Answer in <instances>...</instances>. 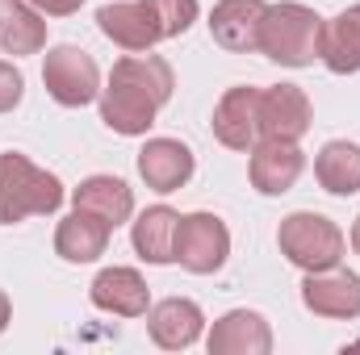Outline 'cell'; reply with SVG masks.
Instances as JSON below:
<instances>
[{"instance_id": "4", "label": "cell", "mask_w": 360, "mask_h": 355, "mask_svg": "<svg viewBox=\"0 0 360 355\" xmlns=\"http://www.w3.org/2000/svg\"><path fill=\"white\" fill-rule=\"evenodd\" d=\"M42 84L63 109H84L101 96V67L80 46H51L42 63Z\"/></svg>"}, {"instance_id": "21", "label": "cell", "mask_w": 360, "mask_h": 355, "mask_svg": "<svg viewBox=\"0 0 360 355\" xmlns=\"http://www.w3.org/2000/svg\"><path fill=\"white\" fill-rule=\"evenodd\" d=\"M46 46V17L30 0H0V51L4 55H38Z\"/></svg>"}, {"instance_id": "14", "label": "cell", "mask_w": 360, "mask_h": 355, "mask_svg": "<svg viewBox=\"0 0 360 355\" xmlns=\"http://www.w3.org/2000/svg\"><path fill=\"white\" fill-rule=\"evenodd\" d=\"M147 330H151L155 347H164V351H188L201 339V330H205V314L188 297H168V301H160V305L147 309Z\"/></svg>"}, {"instance_id": "20", "label": "cell", "mask_w": 360, "mask_h": 355, "mask_svg": "<svg viewBox=\"0 0 360 355\" xmlns=\"http://www.w3.org/2000/svg\"><path fill=\"white\" fill-rule=\"evenodd\" d=\"M72 209H84V213L105 217L109 226H122L134 213V192L117 176H89L80 180V188H72Z\"/></svg>"}, {"instance_id": "13", "label": "cell", "mask_w": 360, "mask_h": 355, "mask_svg": "<svg viewBox=\"0 0 360 355\" xmlns=\"http://www.w3.org/2000/svg\"><path fill=\"white\" fill-rule=\"evenodd\" d=\"M96 100H101V121L122 138H143L160 117V105L147 92L130 88V84H122L113 76H109V88H101Z\"/></svg>"}, {"instance_id": "15", "label": "cell", "mask_w": 360, "mask_h": 355, "mask_svg": "<svg viewBox=\"0 0 360 355\" xmlns=\"http://www.w3.org/2000/svg\"><path fill=\"white\" fill-rule=\"evenodd\" d=\"M89 297L96 309L113 318H143L151 309V288L134 267H105L89 284Z\"/></svg>"}, {"instance_id": "9", "label": "cell", "mask_w": 360, "mask_h": 355, "mask_svg": "<svg viewBox=\"0 0 360 355\" xmlns=\"http://www.w3.org/2000/svg\"><path fill=\"white\" fill-rule=\"evenodd\" d=\"M248 176H252V188L260 196H281L289 192L302 172H306V155L297 142H281V138H260L252 151H248Z\"/></svg>"}, {"instance_id": "25", "label": "cell", "mask_w": 360, "mask_h": 355, "mask_svg": "<svg viewBox=\"0 0 360 355\" xmlns=\"http://www.w3.org/2000/svg\"><path fill=\"white\" fill-rule=\"evenodd\" d=\"M21 96H25V76L0 59V113H13L21 105Z\"/></svg>"}, {"instance_id": "2", "label": "cell", "mask_w": 360, "mask_h": 355, "mask_svg": "<svg viewBox=\"0 0 360 355\" xmlns=\"http://www.w3.org/2000/svg\"><path fill=\"white\" fill-rule=\"evenodd\" d=\"M319 29H323V17L310 4H297V0L269 4L260 21V55L281 67H310L319 59Z\"/></svg>"}, {"instance_id": "5", "label": "cell", "mask_w": 360, "mask_h": 355, "mask_svg": "<svg viewBox=\"0 0 360 355\" xmlns=\"http://www.w3.org/2000/svg\"><path fill=\"white\" fill-rule=\"evenodd\" d=\"M231 255V230L218 213H184L176 226V264L193 276H214Z\"/></svg>"}, {"instance_id": "19", "label": "cell", "mask_w": 360, "mask_h": 355, "mask_svg": "<svg viewBox=\"0 0 360 355\" xmlns=\"http://www.w3.org/2000/svg\"><path fill=\"white\" fill-rule=\"evenodd\" d=\"M319 59L335 76H356L360 72V4L344 8L331 21H323V29H319Z\"/></svg>"}, {"instance_id": "26", "label": "cell", "mask_w": 360, "mask_h": 355, "mask_svg": "<svg viewBox=\"0 0 360 355\" xmlns=\"http://www.w3.org/2000/svg\"><path fill=\"white\" fill-rule=\"evenodd\" d=\"M42 17H72V13H80V4L84 0H30Z\"/></svg>"}, {"instance_id": "10", "label": "cell", "mask_w": 360, "mask_h": 355, "mask_svg": "<svg viewBox=\"0 0 360 355\" xmlns=\"http://www.w3.org/2000/svg\"><path fill=\"white\" fill-rule=\"evenodd\" d=\"M264 13L269 0H218L210 13V38L231 55H256Z\"/></svg>"}, {"instance_id": "17", "label": "cell", "mask_w": 360, "mask_h": 355, "mask_svg": "<svg viewBox=\"0 0 360 355\" xmlns=\"http://www.w3.org/2000/svg\"><path fill=\"white\" fill-rule=\"evenodd\" d=\"M109 234H113V226L105 217L72 209L55 230V255L68 264H96L109 251Z\"/></svg>"}, {"instance_id": "16", "label": "cell", "mask_w": 360, "mask_h": 355, "mask_svg": "<svg viewBox=\"0 0 360 355\" xmlns=\"http://www.w3.org/2000/svg\"><path fill=\"white\" fill-rule=\"evenodd\" d=\"M193 172H197V159L180 138H147V147L139 151V176L155 192L184 188L193 180Z\"/></svg>"}, {"instance_id": "22", "label": "cell", "mask_w": 360, "mask_h": 355, "mask_svg": "<svg viewBox=\"0 0 360 355\" xmlns=\"http://www.w3.org/2000/svg\"><path fill=\"white\" fill-rule=\"evenodd\" d=\"M314 180L331 196H356L360 192V147L348 138H331L314 155Z\"/></svg>"}, {"instance_id": "28", "label": "cell", "mask_w": 360, "mask_h": 355, "mask_svg": "<svg viewBox=\"0 0 360 355\" xmlns=\"http://www.w3.org/2000/svg\"><path fill=\"white\" fill-rule=\"evenodd\" d=\"M348 239H352V251H356V255H360V217H356V222H352V234H348Z\"/></svg>"}, {"instance_id": "7", "label": "cell", "mask_w": 360, "mask_h": 355, "mask_svg": "<svg viewBox=\"0 0 360 355\" xmlns=\"http://www.w3.org/2000/svg\"><path fill=\"white\" fill-rule=\"evenodd\" d=\"M314 121V105L297 84H272L260 88V138L302 142Z\"/></svg>"}, {"instance_id": "6", "label": "cell", "mask_w": 360, "mask_h": 355, "mask_svg": "<svg viewBox=\"0 0 360 355\" xmlns=\"http://www.w3.org/2000/svg\"><path fill=\"white\" fill-rule=\"evenodd\" d=\"M302 305L314 318L352 322V318H360V276L340 264L327 267V272H306V280H302Z\"/></svg>"}, {"instance_id": "8", "label": "cell", "mask_w": 360, "mask_h": 355, "mask_svg": "<svg viewBox=\"0 0 360 355\" xmlns=\"http://www.w3.org/2000/svg\"><path fill=\"white\" fill-rule=\"evenodd\" d=\"M96 25H101V34H105L113 46H122V51H130V55L151 51L155 42H164V29H160V21H155V13H151L147 0L101 4V8H96Z\"/></svg>"}, {"instance_id": "27", "label": "cell", "mask_w": 360, "mask_h": 355, "mask_svg": "<svg viewBox=\"0 0 360 355\" xmlns=\"http://www.w3.org/2000/svg\"><path fill=\"white\" fill-rule=\"evenodd\" d=\"M8 322H13V301H8V293L0 288V335L8 330Z\"/></svg>"}, {"instance_id": "3", "label": "cell", "mask_w": 360, "mask_h": 355, "mask_svg": "<svg viewBox=\"0 0 360 355\" xmlns=\"http://www.w3.org/2000/svg\"><path fill=\"white\" fill-rule=\"evenodd\" d=\"M276 247L281 255L302 272H327V267L344 264V230L327 217V213H310L297 209L281 222L276 230Z\"/></svg>"}, {"instance_id": "12", "label": "cell", "mask_w": 360, "mask_h": 355, "mask_svg": "<svg viewBox=\"0 0 360 355\" xmlns=\"http://www.w3.org/2000/svg\"><path fill=\"white\" fill-rule=\"evenodd\" d=\"M210 355H269L272 351V326L256 309H231L222 314L210 335H205Z\"/></svg>"}, {"instance_id": "23", "label": "cell", "mask_w": 360, "mask_h": 355, "mask_svg": "<svg viewBox=\"0 0 360 355\" xmlns=\"http://www.w3.org/2000/svg\"><path fill=\"white\" fill-rule=\"evenodd\" d=\"M109 76H113V80H122V84H130V88L147 92L160 109L172 100V88H176V76H172L168 59H160V55H151V51H139V55L117 59Z\"/></svg>"}, {"instance_id": "24", "label": "cell", "mask_w": 360, "mask_h": 355, "mask_svg": "<svg viewBox=\"0 0 360 355\" xmlns=\"http://www.w3.org/2000/svg\"><path fill=\"white\" fill-rule=\"evenodd\" d=\"M147 4H151V13H155V21H160L164 38H180V34H188L193 21H197V13H201L197 0H147Z\"/></svg>"}, {"instance_id": "11", "label": "cell", "mask_w": 360, "mask_h": 355, "mask_svg": "<svg viewBox=\"0 0 360 355\" xmlns=\"http://www.w3.org/2000/svg\"><path fill=\"white\" fill-rule=\"evenodd\" d=\"M214 138L231 151H252L260 142V88H226L214 105Z\"/></svg>"}, {"instance_id": "18", "label": "cell", "mask_w": 360, "mask_h": 355, "mask_svg": "<svg viewBox=\"0 0 360 355\" xmlns=\"http://www.w3.org/2000/svg\"><path fill=\"white\" fill-rule=\"evenodd\" d=\"M176 226L180 213L172 205H151L139 213V222L130 226V243H134V255L143 264H176Z\"/></svg>"}, {"instance_id": "1", "label": "cell", "mask_w": 360, "mask_h": 355, "mask_svg": "<svg viewBox=\"0 0 360 355\" xmlns=\"http://www.w3.org/2000/svg\"><path fill=\"white\" fill-rule=\"evenodd\" d=\"M63 201H68V188L55 172L30 163L17 151L0 155V226H17L25 217L59 213Z\"/></svg>"}]
</instances>
